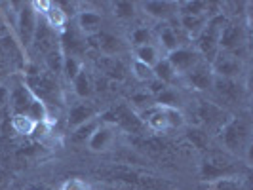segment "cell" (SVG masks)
Here are the masks:
<instances>
[{
    "label": "cell",
    "instance_id": "1",
    "mask_svg": "<svg viewBox=\"0 0 253 190\" xmlns=\"http://www.w3.org/2000/svg\"><path fill=\"white\" fill-rule=\"evenodd\" d=\"M221 145L230 154H246V160L250 162L252 151V127L246 118H230L227 124L221 126Z\"/></svg>",
    "mask_w": 253,
    "mask_h": 190
},
{
    "label": "cell",
    "instance_id": "2",
    "mask_svg": "<svg viewBox=\"0 0 253 190\" xmlns=\"http://www.w3.org/2000/svg\"><path fill=\"white\" fill-rule=\"evenodd\" d=\"M244 51L246 46L240 50L234 51H225L219 50L217 57L211 61V71L215 78H225V80H238L240 75L244 73Z\"/></svg>",
    "mask_w": 253,
    "mask_h": 190
},
{
    "label": "cell",
    "instance_id": "3",
    "mask_svg": "<svg viewBox=\"0 0 253 190\" xmlns=\"http://www.w3.org/2000/svg\"><path fill=\"white\" fill-rule=\"evenodd\" d=\"M37 25H38V13L35 12L33 4L31 2L19 4L17 17H15V23H13V35H15L17 42L21 44V48L25 51L31 50L33 38H35V33H37Z\"/></svg>",
    "mask_w": 253,
    "mask_h": 190
},
{
    "label": "cell",
    "instance_id": "4",
    "mask_svg": "<svg viewBox=\"0 0 253 190\" xmlns=\"http://www.w3.org/2000/svg\"><path fill=\"white\" fill-rule=\"evenodd\" d=\"M59 44H61L63 55L76 57V59H82V61H84L89 48L88 38L84 37L75 25H69L63 31V35H59Z\"/></svg>",
    "mask_w": 253,
    "mask_h": 190
},
{
    "label": "cell",
    "instance_id": "5",
    "mask_svg": "<svg viewBox=\"0 0 253 190\" xmlns=\"http://www.w3.org/2000/svg\"><path fill=\"white\" fill-rule=\"evenodd\" d=\"M116 137H118V126L114 122H105L103 120L99 127L91 133V137L86 143V149L93 154H103V152L113 149Z\"/></svg>",
    "mask_w": 253,
    "mask_h": 190
},
{
    "label": "cell",
    "instance_id": "6",
    "mask_svg": "<svg viewBox=\"0 0 253 190\" xmlns=\"http://www.w3.org/2000/svg\"><path fill=\"white\" fill-rule=\"evenodd\" d=\"M164 57L168 59V63L171 65V69L175 71L179 80L185 75H189L190 71L202 61V57L198 55V51L194 50V48H190V46H181V48H177V50L171 51V53H168Z\"/></svg>",
    "mask_w": 253,
    "mask_h": 190
},
{
    "label": "cell",
    "instance_id": "7",
    "mask_svg": "<svg viewBox=\"0 0 253 190\" xmlns=\"http://www.w3.org/2000/svg\"><path fill=\"white\" fill-rule=\"evenodd\" d=\"M31 50H35L37 53H40V57L48 55L51 51L61 50V44H59V35H55L51 29L46 27V23L38 17V25L37 33L33 38V44H31Z\"/></svg>",
    "mask_w": 253,
    "mask_h": 190
},
{
    "label": "cell",
    "instance_id": "8",
    "mask_svg": "<svg viewBox=\"0 0 253 190\" xmlns=\"http://www.w3.org/2000/svg\"><path fill=\"white\" fill-rule=\"evenodd\" d=\"M75 27L84 35L86 38L95 37L97 33L103 31V13L97 10H89V8H82L76 12Z\"/></svg>",
    "mask_w": 253,
    "mask_h": 190
},
{
    "label": "cell",
    "instance_id": "9",
    "mask_svg": "<svg viewBox=\"0 0 253 190\" xmlns=\"http://www.w3.org/2000/svg\"><path fill=\"white\" fill-rule=\"evenodd\" d=\"M181 80H183L189 88H194V89H198V91H208V89H211V86H213L215 76H213V71H211L210 63L200 61V63L190 71L189 75H185Z\"/></svg>",
    "mask_w": 253,
    "mask_h": 190
},
{
    "label": "cell",
    "instance_id": "10",
    "mask_svg": "<svg viewBox=\"0 0 253 190\" xmlns=\"http://www.w3.org/2000/svg\"><path fill=\"white\" fill-rule=\"evenodd\" d=\"M8 91H10V114H17V113L27 114L31 103L35 101V95L29 91V88H27L25 82H23V78L19 76L15 84L8 86Z\"/></svg>",
    "mask_w": 253,
    "mask_h": 190
},
{
    "label": "cell",
    "instance_id": "11",
    "mask_svg": "<svg viewBox=\"0 0 253 190\" xmlns=\"http://www.w3.org/2000/svg\"><path fill=\"white\" fill-rule=\"evenodd\" d=\"M48 29H51L55 35H63V31L69 27V12L63 8L59 2H50L48 8L44 10L42 15H38Z\"/></svg>",
    "mask_w": 253,
    "mask_h": 190
},
{
    "label": "cell",
    "instance_id": "12",
    "mask_svg": "<svg viewBox=\"0 0 253 190\" xmlns=\"http://www.w3.org/2000/svg\"><path fill=\"white\" fill-rule=\"evenodd\" d=\"M248 42H246V31L244 27L234 23V21H228L225 29L221 31V37H219V50L225 51H234L244 48Z\"/></svg>",
    "mask_w": 253,
    "mask_h": 190
},
{
    "label": "cell",
    "instance_id": "13",
    "mask_svg": "<svg viewBox=\"0 0 253 190\" xmlns=\"http://www.w3.org/2000/svg\"><path fill=\"white\" fill-rule=\"evenodd\" d=\"M137 8H141L145 15L164 23H169V19L177 17V4L173 2H143Z\"/></svg>",
    "mask_w": 253,
    "mask_h": 190
},
{
    "label": "cell",
    "instance_id": "14",
    "mask_svg": "<svg viewBox=\"0 0 253 190\" xmlns=\"http://www.w3.org/2000/svg\"><path fill=\"white\" fill-rule=\"evenodd\" d=\"M91 38L97 40L95 46H97V50H99V53H101L103 57H118L124 51V42L116 37V35H113V33L101 31V33H97L95 37Z\"/></svg>",
    "mask_w": 253,
    "mask_h": 190
},
{
    "label": "cell",
    "instance_id": "15",
    "mask_svg": "<svg viewBox=\"0 0 253 190\" xmlns=\"http://www.w3.org/2000/svg\"><path fill=\"white\" fill-rule=\"evenodd\" d=\"M156 46L160 48V51L164 55H168V53L175 51L177 48L185 46V44L181 42L175 27L171 25V23H164V25L160 27V31H158V42H156Z\"/></svg>",
    "mask_w": 253,
    "mask_h": 190
},
{
    "label": "cell",
    "instance_id": "16",
    "mask_svg": "<svg viewBox=\"0 0 253 190\" xmlns=\"http://www.w3.org/2000/svg\"><path fill=\"white\" fill-rule=\"evenodd\" d=\"M95 116H99L97 111L89 105V103H75V105H71V109H69V118H67V122H69V127L71 129H75V127L82 126L84 122H88L91 118H95Z\"/></svg>",
    "mask_w": 253,
    "mask_h": 190
},
{
    "label": "cell",
    "instance_id": "17",
    "mask_svg": "<svg viewBox=\"0 0 253 190\" xmlns=\"http://www.w3.org/2000/svg\"><path fill=\"white\" fill-rule=\"evenodd\" d=\"M10 127H12L13 133L19 135V137H31L38 129V124L29 114L17 113V114H10Z\"/></svg>",
    "mask_w": 253,
    "mask_h": 190
},
{
    "label": "cell",
    "instance_id": "18",
    "mask_svg": "<svg viewBox=\"0 0 253 190\" xmlns=\"http://www.w3.org/2000/svg\"><path fill=\"white\" fill-rule=\"evenodd\" d=\"M71 84H73L75 95L80 101H86V99H89L93 95V78H91L89 71L86 69V65H84V69L78 73V76H76Z\"/></svg>",
    "mask_w": 253,
    "mask_h": 190
},
{
    "label": "cell",
    "instance_id": "19",
    "mask_svg": "<svg viewBox=\"0 0 253 190\" xmlns=\"http://www.w3.org/2000/svg\"><path fill=\"white\" fill-rule=\"evenodd\" d=\"M131 53H133V59L145 63L147 67H151V69L164 57V53L160 51V48L154 42L145 44V46H137V48H131Z\"/></svg>",
    "mask_w": 253,
    "mask_h": 190
},
{
    "label": "cell",
    "instance_id": "20",
    "mask_svg": "<svg viewBox=\"0 0 253 190\" xmlns=\"http://www.w3.org/2000/svg\"><path fill=\"white\" fill-rule=\"evenodd\" d=\"M211 88H215L217 93H219V97H221L223 101H227V103L236 101V99L240 97V84H238V80H225V78H215Z\"/></svg>",
    "mask_w": 253,
    "mask_h": 190
},
{
    "label": "cell",
    "instance_id": "21",
    "mask_svg": "<svg viewBox=\"0 0 253 190\" xmlns=\"http://www.w3.org/2000/svg\"><path fill=\"white\" fill-rule=\"evenodd\" d=\"M177 23L181 25V29L189 35V37H196L200 31H202L206 23H208V17L206 15H187V13H177Z\"/></svg>",
    "mask_w": 253,
    "mask_h": 190
},
{
    "label": "cell",
    "instance_id": "22",
    "mask_svg": "<svg viewBox=\"0 0 253 190\" xmlns=\"http://www.w3.org/2000/svg\"><path fill=\"white\" fill-rule=\"evenodd\" d=\"M103 122L101 114L99 116H95V118H91L88 122H84L82 126H78L73 129V133H71V141L75 143V145H86L88 139L91 137V133L99 127V124Z\"/></svg>",
    "mask_w": 253,
    "mask_h": 190
},
{
    "label": "cell",
    "instance_id": "23",
    "mask_svg": "<svg viewBox=\"0 0 253 190\" xmlns=\"http://www.w3.org/2000/svg\"><path fill=\"white\" fill-rule=\"evenodd\" d=\"M152 73H154V78L160 80L164 86H173L175 82H179V76L175 75V71L171 69V65L168 63L166 57H162L158 63L152 67Z\"/></svg>",
    "mask_w": 253,
    "mask_h": 190
},
{
    "label": "cell",
    "instance_id": "24",
    "mask_svg": "<svg viewBox=\"0 0 253 190\" xmlns=\"http://www.w3.org/2000/svg\"><path fill=\"white\" fill-rule=\"evenodd\" d=\"M99 67H101V73L109 78H114V80H122L126 76V69L122 61L118 57H103L99 59Z\"/></svg>",
    "mask_w": 253,
    "mask_h": 190
},
{
    "label": "cell",
    "instance_id": "25",
    "mask_svg": "<svg viewBox=\"0 0 253 190\" xmlns=\"http://www.w3.org/2000/svg\"><path fill=\"white\" fill-rule=\"evenodd\" d=\"M63 61H65V55L61 50H55L48 53V55H44L42 57V69L46 71V73H50L51 76H57L61 75V71H63Z\"/></svg>",
    "mask_w": 253,
    "mask_h": 190
},
{
    "label": "cell",
    "instance_id": "26",
    "mask_svg": "<svg viewBox=\"0 0 253 190\" xmlns=\"http://www.w3.org/2000/svg\"><path fill=\"white\" fill-rule=\"evenodd\" d=\"M211 190H248V185L242 181L240 177H232V175H225V177L215 179L211 185Z\"/></svg>",
    "mask_w": 253,
    "mask_h": 190
},
{
    "label": "cell",
    "instance_id": "27",
    "mask_svg": "<svg viewBox=\"0 0 253 190\" xmlns=\"http://www.w3.org/2000/svg\"><path fill=\"white\" fill-rule=\"evenodd\" d=\"M129 75L133 76L139 84H149L151 80H154V73H152L151 67H147V65L137 61V59H131V63H129Z\"/></svg>",
    "mask_w": 253,
    "mask_h": 190
},
{
    "label": "cell",
    "instance_id": "28",
    "mask_svg": "<svg viewBox=\"0 0 253 190\" xmlns=\"http://www.w3.org/2000/svg\"><path fill=\"white\" fill-rule=\"evenodd\" d=\"M113 13H114V17H116V19L129 21V19H133V17L137 15V4H133V2H124V0L114 2Z\"/></svg>",
    "mask_w": 253,
    "mask_h": 190
},
{
    "label": "cell",
    "instance_id": "29",
    "mask_svg": "<svg viewBox=\"0 0 253 190\" xmlns=\"http://www.w3.org/2000/svg\"><path fill=\"white\" fill-rule=\"evenodd\" d=\"M84 61L82 59H76V57H69V55H65V61H63V71H61V76H63L65 80L71 84L73 80H75L78 73L84 69Z\"/></svg>",
    "mask_w": 253,
    "mask_h": 190
},
{
    "label": "cell",
    "instance_id": "30",
    "mask_svg": "<svg viewBox=\"0 0 253 190\" xmlns=\"http://www.w3.org/2000/svg\"><path fill=\"white\" fill-rule=\"evenodd\" d=\"M152 42V33L149 27H135L131 33H129V44L131 48H137V46H145V44H151Z\"/></svg>",
    "mask_w": 253,
    "mask_h": 190
},
{
    "label": "cell",
    "instance_id": "31",
    "mask_svg": "<svg viewBox=\"0 0 253 190\" xmlns=\"http://www.w3.org/2000/svg\"><path fill=\"white\" fill-rule=\"evenodd\" d=\"M59 190H93L91 185H89L86 179H80V177H71L61 183Z\"/></svg>",
    "mask_w": 253,
    "mask_h": 190
},
{
    "label": "cell",
    "instance_id": "32",
    "mask_svg": "<svg viewBox=\"0 0 253 190\" xmlns=\"http://www.w3.org/2000/svg\"><path fill=\"white\" fill-rule=\"evenodd\" d=\"M208 190H211V189H210V187H208Z\"/></svg>",
    "mask_w": 253,
    "mask_h": 190
}]
</instances>
